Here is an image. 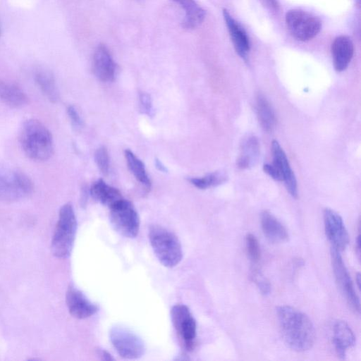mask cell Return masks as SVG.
Returning a JSON list of instances; mask_svg holds the SVG:
<instances>
[{"label":"cell","mask_w":361,"mask_h":361,"mask_svg":"<svg viewBox=\"0 0 361 361\" xmlns=\"http://www.w3.org/2000/svg\"><path fill=\"white\" fill-rule=\"evenodd\" d=\"M277 319L286 343L293 350H310L316 338L314 326L309 317L300 310L281 305L276 309Z\"/></svg>","instance_id":"cell-1"},{"label":"cell","mask_w":361,"mask_h":361,"mask_svg":"<svg viewBox=\"0 0 361 361\" xmlns=\"http://www.w3.org/2000/svg\"><path fill=\"white\" fill-rule=\"evenodd\" d=\"M19 141L25 155L34 161L49 159L54 152V141L49 129L39 121H25L20 131Z\"/></svg>","instance_id":"cell-2"},{"label":"cell","mask_w":361,"mask_h":361,"mask_svg":"<svg viewBox=\"0 0 361 361\" xmlns=\"http://www.w3.org/2000/svg\"><path fill=\"white\" fill-rule=\"evenodd\" d=\"M77 229L74 209L69 203L63 204L59 213V219L51 240L52 254L58 258L68 257L72 251Z\"/></svg>","instance_id":"cell-3"},{"label":"cell","mask_w":361,"mask_h":361,"mask_svg":"<svg viewBox=\"0 0 361 361\" xmlns=\"http://www.w3.org/2000/svg\"><path fill=\"white\" fill-rule=\"evenodd\" d=\"M148 236L160 263L169 268L180 263L183 257L182 247L175 234L162 226L154 225L149 228Z\"/></svg>","instance_id":"cell-4"},{"label":"cell","mask_w":361,"mask_h":361,"mask_svg":"<svg viewBox=\"0 0 361 361\" xmlns=\"http://www.w3.org/2000/svg\"><path fill=\"white\" fill-rule=\"evenodd\" d=\"M34 190L31 179L15 169H0V201L12 202L30 195Z\"/></svg>","instance_id":"cell-5"},{"label":"cell","mask_w":361,"mask_h":361,"mask_svg":"<svg viewBox=\"0 0 361 361\" xmlns=\"http://www.w3.org/2000/svg\"><path fill=\"white\" fill-rule=\"evenodd\" d=\"M109 209L110 221L114 229L126 238L136 237L139 232L140 219L131 202L122 198Z\"/></svg>","instance_id":"cell-6"},{"label":"cell","mask_w":361,"mask_h":361,"mask_svg":"<svg viewBox=\"0 0 361 361\" xmlns=\"http://www.w3.org/2000/svg\"><path fill=\"white\" fill-rule=\"evenodd\" d=\"M286 23L291 35L302 42L313 39L322 27L319 18L301 9L288 11L286 14Z\"/></svg>","instance_id":"cell-7"},{"label":"cell","mask_w":361,"mask_h":361,"mask_svg":"<svg viewBox=\"0 0 361 361\" xmlns=\"http://www.w3.org/2000/svg\"><path fill=\"white\" fill-rule=\"evenodd\" d=\"M109 338L117 353L125 359H137L144 354L143 341L128 329L113 327L109 332Z\"/></svg>","instance_id":"cell-8"},{"label":"cell","mask_w":361,"mask_h":361,"mask_svg":"<svg viewBox=\"0 0 361 361\" xmlns=\"http://www.w3.org/2000/svg\"><path fill=\"white\" fill-rule=\"evenodd\" d=\"M340 252L333 247L331 248V264L336 281L348 304L353 310L359 313L360 307V299Z\"/></svg>","instance_id":"cell-9"},{"label":"cell","mask_w":361,"mask_h":361,"mask_svg":"<svg viewBox=\"0 0 361 361\" xmlns=\"http://www.w3.org/2000/svg\"><path fill=\"white\" fill-rule=\"evenodd\" d=\"M173 325L188 350L193 348L197 335L195 318L188 307L184 305H174L171 310Z\"/></svg>","instance_id":"cell-10"},{"label":"cell","mask_w":361,"mask_h":361,"mask_svg":"<svg viewBox=\"0 0 361 361\" xmlns=\"http://www.w3.org/2000/svg\"><path fill=\"white\" fill-rule=\"evenodd\" d=\"M324 224L326 235L331 247L341 252L349 243V234L341 216L331 209L324 210Z\"/></svg>","instance_id":"cell-11"},{"label":"cell","mask_w":361,"mask_h":361,"mask_svg":"<svg viewBox=\"0 0 361 361\" xmlns=\"http://www.w3.org/2000/svg\"><path fill=\"white\" fill-rule=\"evenodd\" d=\"M66 301L70 314L77 319L88 318L98 310L97 306L73 285L67 289Z\"/></svg>","instance_id":"cell-12"},{"label":"cell","mask_w":361,"mask_h":361,"mask_svg":"<svg viewBox=\"0 0 361 361\" xmlns=\"http://www.w3.org/2000/svg\"><path fill=\"white\" fill-rule=\"evenodd\" d=\"M271 152L273 154L272 164L280 173L282 180L290 195L296 198L298 197V186L295 176L292 171L288 158L276 140L271 142Z\"/></svg>","instance_id":"cell-13"},{"label":"cell","mask_w":361,"mask_h":361,"mask_svg":"<svg viewBox=\"0 0 361 361\" xmlns=\"http://www.w3.org/2000/svg\"><path fill=\"white\" fill-rule=\"evenodd\" d=\"M223 16L236 53L242 59L246 60L250 49V40L247 33L228 10H223Z\"/></svg>","instance_id":"cell-14"},{"label":"cell","mask_w":361,"mask_h":361,"mask_svg":"<svg viewBox=\"0 0 361 361\" xmlns=\"http://www.w3.org/2000/svg\"><path fill=\"white\" fill-rule=\"evenodd\" d=\"M93 71L97 78L103 82H110L114 79L116 64L104 44H99L94 51Z\"/></svg>","instance_id":"cell-15"},{"label":"cell","mask_w":361,"mask_h":361,"mask_svg":"<svg viewBox=\"0 0 361 361\" xmlns=\"http://www.w3.org/2000/svg\"><path fill=\"white\" fill-rule=\"evenodd\" d=\"M354 53L351 39L345 35L335 38L331 44V54L334 68L338 72L343 71L348 66Z\"/></svg>","instance_id":"cell-16"},{"label":"cell","mask_w":361,"mask_h":361,"mask_svg":"<svg viewBox=\"0 0 361 361\" xmlns=\"http://www.w3.org/2000/svg\"><path fill=\"white\" fill-rule=\"evenodd\" d=\"M262 231L272 243H283L288 240L286 227L269 211H263L260 215Z\"/></svg>","instance_id":"cell-17"},{"label":"cell","mask_w":361,"mask_h":361,"mask_svg":"<svg viewBox=\"0 0 361 361\" xmlns=\"http://www.w3.org/2000/svg\"><path fill=\"white\" fill-rule=\"evenodd\" d=\"M333 342L338 355L344 359L348 349L355 344V336L350 326L343 320L335 322L333 327Z\"/></svg>","instance_id":"cell-18"},{"label":"cell","mask_w":361,"mask_h":361,"mask_svg":"<svg viewBox=\"0 0 361 361\" xmlns=\"http://www.w3.org/2000/svg\"><path fill=\"white\" fill-rule=\"evenodd\" d=\"M259 142L255 135H247L240 143L237 166L242 169H250L257 162L260 152Z\"/></svg>","instance_id":"cell-19"},{"label":"cell","mask_w":361,"mask_h":361,"mask_svg":"<svg viewBox=\"0 0 361 361\" xmlns=\"http://www.w3.org/2000/svg\"><path fill=\"white\" fill-rule=\"evenodd\" d=\"M0 100L11 107L19 108L27 103L28 97L16 84L0 80Z\"/></svg>","instance_id":"cell-20"},{"label":"cell","mask_w":361,"mask_h":361,"mask_svg":"<svg viewBox=\"0 0 361 361\" xmlns=\"http://www.w3.org/2000/svg\"><path fill=\"white\" fill-rule=\"evenodd\" d=\"M173 1L185 11V18L182 23L185 29H195L202 23L205 18L206 12L195 0Z\"/></svg>","instance_id":"cell-21"},{"label":"cell","mask_w":361,"mask_h":361,"mask_svg":"<svg viewBox=\"0 0 361 361\" xmlns=\"http://www.w3.org/2000/svg\"><path fill=\"white\" fill-rule=\"evenodd\" d=\"M90 192L95 200L109 208L123 198L116 188L107 185L102 179L97 180L92 185Z\"/></svg>","instance_id":"cell-22"},{"label":"cell","mask_w":361,"mask_h":361,"mask_svg":"<svg viewBox=\"0 0 361 361\" xmlns=\"http://www.w3.org/2000/svg\"><path fill=\"white\" fill-rule=\"evenodd\" d=\"M36 83L44 95L51 102H56L59 99L55 79L52 73L45 69L38 70L35 75Z\"/></svg>","instance_id":"cell-23"},{"label":"cell","mask_w":361,"mask_h":361,"mask_svg":"<svg viewBox=\"0 0 361 361\" xmlns=\"http://www.w3.org/2000/svg\"><path fill=\"white\" fill-rule=\"evenodd\" d=\"M257 112L263 129L267 132H271L276 121L275 114L268 100L261 94L257 97Z\"/></svg>","instance_id":"cell-24"},{"label":"cell","mask_w":361,"mask_h":361,"mask_svg":"<svg viewBox=\"0 0 361 361\" xmlns=\"http://www.w3.org/2000/svg\"><path fill=\"white\" fill-rule=\"evenodd\" d=\"M125 157L128 168L136 179L147 188H150L151 181L142 161L129 149H126Z\"/></svg>","instance_id":"cell-25"},{"label":"cell","mask_w":361,"mask_h":361,"mask_svg":"<svg viewBox=\"0 0 361 361\" xmlns=\"http://www.w3.org/2000/svg\"><path fill=\"white\" fill-rule=\"evenodd\" d=\"M227 176L222 172H213L202 177L190 178L189 181L197 188L207 189L222 184Z\"/></svg>","instance_id":"cell-26"},{"label":"cell","mask_w":361,"mask_h":361,"mask_svg":"<svg viewBox=\"0 0 361 361\" xmlns=\"http://www.w3.org/2000/svg\"><path fill=\"white\" fill-rule=\"evenodd\" d=\"M247 253L253 263H257L261 259V249L257 238L252 233L245 237Z\"/></svg>","instance_id":"cell-27"},{"label":"cell","mask_w":361,"mask_h":361,"mask_svg":"<svg viewBox=\"0 0 361 361\" xmlns=\"http://www.w3.org/2000/svg\"><path fill=\"white\" fill-rule=\"evenodd\" d=\"M250 277L262 294L267 295L270 293L271 284L268 279L258 269H253L251 271Z\"/></svg>","instance_id":"cell-28"},{"label":"cell","mask_w":361,"mask_h":361,"mask_svg":"<svg viewBox=\"0 0 361 361\" xmlns=\"http://www.w3.org/2000/svg\"><path fill=\"white\" fill-rule=\"evenodd\" d=\"M94 160L100 171L106 175L109 169V157L105 147L98 148L94 154Z\"/></svg>","instance_id":"cell-29"},{"label":"cell","mask_w":361,"mask_h":361,"mask_svg":"<svg viewBox=\"0 0 361 361\" xmlns=\"http://www.w3.org/2000/svg\"><path fill=\"white\" fill-rule=\"evenodd\" d=\"M140 105L142 113L151 116L153 114L152 102L149 94L142 92L140 94Z\"/></svg>","instance_id":"cell-30"},{"label":"cell","mask_w":361,"mask_h":361,"mask_svg":"<svg viewBox=\"0 0 361 361\" xmlns=\"http://www.w3.org/2000/svg\"><path fill=\"white\" fill-rule=\"evenodd\" d=\"M67 114L71 120L72 125L75 128H81L82 125V119L77 111V109L73 106H69L67 108Z\"/></svg>","instance_id":"cell-31"},{"label":"cell","mask_w":361,"mask_h":361,"mask_svg":"<svg viewBox=\"0 0 361 361\" xmlns=\"http://www.w3.org/2000/svg\"><path fill=\"white\" fill-rule=\"evenodd\" d=\"M263 170L273 179L279 181H282V177L280 173L273 164H265L263 166Z\"/></svg>","instance_id":"cell-32"},{"label":"cell","mask_w":361,"mask_h":361,"mask_svg":"<svg viewBox=\"0 0 361 361\" xmlns=\"http://www.w3.org/2000/svg\"><path fill=\"white\" fill-rule=\"evenodd\" d=\"M98 354L101 357L102 360H113V358L111 357V355H109L105 350H98Z\"/></svg>","instance_id":"cell-33"},{"label":"cell","mask_w":361,"mask_h":361,"mask_svg":"<svg viewBox=\"0 0 361 361\" xmlns=\"http://www.w3.org/2000/svg\"><path fill=\"white\" fill-rule=\"evenodd\" d=\"M156 166L161 171H166V167L162 164V163L159 161L158 159H156Z\"/></svg>","instance_id":"cell-34"},{"label":"cell","mask_w":361,"mask_h":361,"mask_svg":"<svg viewBox=\"0 0 361 361\" xmlns=\"http://www.w3.org/2000/svg\"><path fill=\"white\" fill-rule=\"evenodd\" d=\"M360 274H357V286L358 287H360Z\"/></svg>","instance_id":"cell-35"},{"label":"cell","mask_w":361,"mask_h":361,"mask_svg":"<svg viewBox=\"0 0 361 361\" xmlns=\"http://www.w3.org/2000/svg\"><path fill=\"white\" fill-rule=\"evenodd\" d=\"M137 1H142V0H137Z\"/></svg>","instance_id":"cell-36"},{"label":"cell","mask_w":361,"mask_h":361,"mask_svg":"<svg viewBox=\"0 0 361 361\" xmlns=\"http://www.w3.org/2000/svg\"><path fill=\"white\" fill-rule=\"evenodd\" d=\"M0 33H1V31H0Z\"/></svg>","instance_id":"cell-37"}]
</instances>
